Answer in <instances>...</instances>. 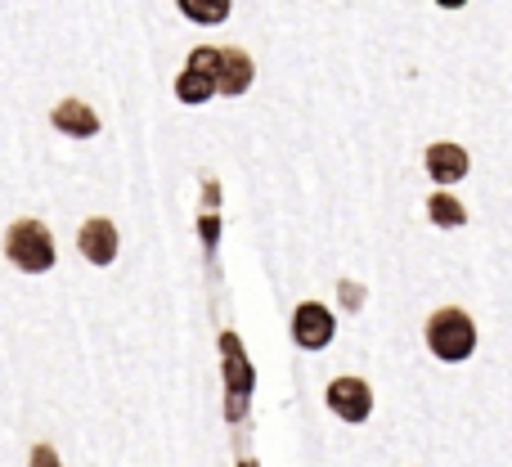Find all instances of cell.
Segmentation results:
<instances>
[{
  "label": "cell",
  "mask_w": 512,
  "mask_h": 467,
  "mask_svg": "<svg viewBox=\"0 0 512 467\" xmlns=\"http://www.w3.org/2000/svg\"><path fill=\"white\" fill-rule=\"evenodd\" d=\"M427 346H432L436 360L463 364L472 351H477V324H472L459 306H445L427 319Z\"/></svg>",
  "instance_id": "cell-1"
},
{
  "label": "cell",
  "mask_w": 512,
  "mask_h": 467,
  "mask_svg": "<svg viewBox=\"0 0 512 467\" xmlns=\"http://www.w3.org/2000/svg\"><path fill=\"white\" fill-rule=\"evenodd\" d=\"M5 256L27 274L54 270V238L41 221H14L5 234Z\"/></svg>",
  "instance_id": "cell-2"
},
{
  "label": "cell",
  "mask_w": 512,
  "mask_h": 467,
  "mask_svg": "<svg viewBox=\"0 0 512 467\" xmlns=\"http://www.w3.org/2000/svg\"><path fill=\"white\" fill-rule=\"evenodd\" d=\"M324 400L337 418H346V423H364V418L373 414V391L364 378H333Z\"/></svg>",
  "instance_id": "cell-3"
},
{
  "label": "cell",
  "mask_w": 512,
  "mask_h": 467,
  "mask_svg": "<svg viewBox=\"0 0 512 467\" xmlns=\"http://www.w3.org/2000/svg\"><path fill=\"white\" fill-rule=\"evenodd\" d=\"M292 342H297L301 351H324V346L333 342V315H328V306L301 301L297 315H292Z\"/></svg>",
  "instance_id": "cell-4"
},
{
  "label": "cell",
  "mask_w": 512,
  "mask_h": 467,
  "mask_svg": "<svg viewBox=\"0 0 512 467\" xmlns=\"http://www.w3.org/2000/svg\"><path fill=\"white\" fill-rule=\"evenodd\" d=\"M77 247H81V256H86L90 265H113L117 261V225L113 221H104V216H90L86 225H81V234H77Z\"/></svg>",
  "instance_id": "cell-5"
},
{
  "label": "cell",
  "mask_w": 512,
  "mask_h": 467,
  "mask_svg": "<svg viewBox=\"0 0 512 467\" xmlns=\"http://www.w3.org/2000/svg\"><path fill=\"white\" fill-rule=\"evenodd\" d=\"M256 68H252V54L239 50V45H230V50H221V63H216V86H221V95H243V90L252 86Z\"/></svg>",
  "instance_id": "cell-6"
},
{
  "label": "cell",
  "mask_w": 512,
  "mask_h": 467,
  "mask_svg": "<svg viewBox=\"0 0 512 467\" xmlns=\"http://www.w3.org/2000/svg\"><path fill=\"white\" fill-rule=\"evenodd\" d=\"M50 122L59 126L63 135H72V140H90V135H99V117L90 104H81V99H63V104H54Z\"/></svg>",
  "instance_id": "cell-7"
},
{
  "label": "cell",
  "mask_w": 512,
  "mask_h": 467,
  "mask_svg": "<svg viewBox=\"0 0 512 467\" xmlns=\"http://www.w3.org/2000/svg\"><path fill=\"white\" fill-rule=\"evenodd\" d=\"M423 162L436 185H459V180L468 176V153H463L459 144H432Z\"/></svg>",
  "instance_id": "cell-8"
},
{
  "label": "cell",
  "mask_w": 512,
  "mask_h": 467,
  "mask_svg": "<svg viewBox=\"0 0 512 467\" xmlns=\"http://www.w3.org/2000/svg\"><path fill=\"white\" fill-rule=\"evenodd\" d=\"M212 95H221V86H216V72L194 68V63H189V68L176 77V99H180V104H207Z\"/></svg>",
  "instance_id": "cell-9"
},
{
  "label": "cell",
  "mask_w": 512,
  "mask_h": 467,
  "mask_svg": "<svg viewBox=\"0 0 512 467\" xmlns=\"http://www.w3.org/2000/svg\"><path fill=\"white\" fill-rule=\"evenodd\" d=\"M427 216H432V225H441V230H459V225H468V207H463L454 194L427 198Z\"/></svg>",
  "instance_id": "cell-10"
},
{
  "label": "cell",
  "mask_w": 512,
  "mask_h": 467,
  "mask_svg": "<svg viewBox=\"0 0 512 467\" xmlns=\"http://www.w3.org/2000/svg\"><path fill=\"white\" fill-rule=\"evenodd\" d=\"M176 5L189 23H203V27H216L230 18V0H176Z\"/></svg>",
  "instance_id": "cell-11"
},
{
  "label": "cell",
  "mask_w": 512,
  "mask_h": 467,
  "mask_svg": "<svg viewBox=\"0 0 512 467\" xmlns=\"http://www.w3.org/2000/svg\"><path fill=\"white\" fill-rule=\"evenodd\" d=\"M32 467H63V463H59V454H54L50 445H36V450H32Z\"/></svg>",
  "instance_id": "cell-12"
},
{
  "label": "cell",
  "mask_w": 512,
  "mask_h": 467,
  "mask_svg": "<svg viewBox=\"0 0 512 467\" xmlns=\"http://www.w3.org/2000/svg\"><path fill=\"white\" fill-rule=\"evenodd\" d=\"M360 297H364L360 288H351V283H342V301H346V310H360V306H355V301H360Z\"/></svg>",
  "instance_id": "cell-13"
},
{
  "label": "cell",
  "mask_w": 512,
  "mask_h": 467,
  "mask_svg": "<svg viewBox=\"0 0 512 467\" xmlns=\"http://www.w3.org/2000/svg\"><path fill=\"white\" fill-rule=\"evenodd\" d=\"M436 5H441V9H463L468 0H436Z\"/></svg>",
  "instance_id": "cell-14"
}]
</instances>
